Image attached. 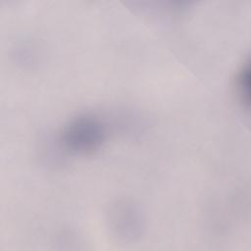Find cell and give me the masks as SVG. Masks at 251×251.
<instances>
[{
    "label": "cell",
    "mask_w": 251,
    "mask_h": 251,
    "mask_svg": "<svg viewBox=\"0 0 251 251\" xmlns=\"http://www.w3.org/2000/svg\"><path fill=\"white\" fill-rule=\"evenodd\" d=\"M106 138L102 121L92 115H81L71 120L63 129L62 142L67 150L77 155H88L98 150Z\"/></svg>",
    "instance_id": "6da1fadb"
},
{
    "label": "cell",
    "mask_w": 251,
    "mask_h": 251,
    "mask_svg": "<svg viewBox=\"0 0 251 251\" xmlns=\"http://www.w3.org/2000/svg\"><path fill=\"white\" fill-rule=\"evenodd\" d=\"M250 69L249 63L242 64L239 68L235 80H234V88L238 101L241 103L243 107L249 106V92H250Z\"/></svg>",
    "instance_id": "7a4b0ae2"
}]
</instances>
